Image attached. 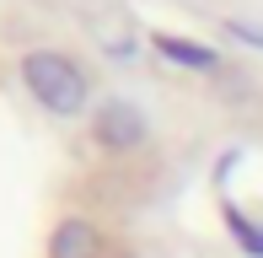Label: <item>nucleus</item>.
I'll use <instances>...</instances> for the list:
<instances>
[{"instance_id":"5","label":"nucleus","mask_w":263,"mask_h":258,"mask_svg":"<svg viewBox=\"0 0 263 258\" xmlns=\"http://www.w3.org/2000/svg\"><path fill=\"white\" fill-rule=\"evenodd\" d=\"M226 220H231V231H236V242H242V248L253 253V258H263V231H258V226H247L242 215H226Z\"/></svg>"},{"instance_id":"3","label":"nucleus","mask_w":263,"mask_h":258,"mask_svg":"<svg viewBox=\"0 0 263 258\" xmlns=\"http://www.w3.org/2000/svg\"><path fill=\"white\" fill-rule=\"evenodd\" d=\"M49 258H97V231H91V220L65 215V220H59V231H54Z\"/></svg>"},{"instance_id":"1","label":"nucleus","mask_w":263,"mask_h":258,"mask_svg":"<svg viewBox=\"0 0 263 258\" xmlns=\"http://www.w3.org/2000/svg\"><path fill=\"white\" fill-rule=\"evenodd\" d=\"M22 81H27L32 102L49 108V113H59V119L81 113V108H86V91H91L86 86V70L70 60V54H54V49L27 54V60H22Z\"/></svg>"},{"instance_id":"4","label":"nucleus","mask_w":263,"mask_h":258,"mask_svg":"<svg viewBox=\"0 0 263 258\" xmlns=\"http://www.w3.org/2000/svg\"><path fill=\"white\" fill-rule=\"evenodd\" d=\"M156 54L161 60H172V65H188V70H215V49H204V43H194V38H172V32H156Z\"/></svg>"},{"instance_id":"2","label":"nucleus","mask_w":263,"mask_h":258,"mask_svg":"<svg viewBox=\"0 0 263 258\" xmlns=\"http://www.w3.org/2000/svg\"><path fill=\"white\" fill-rule=\"evenodd\" d=\"M145 119H140V108H129V102H107V108L97 113V140L102 145H113V151H135V145H145Z\"/></svg>"}]
</instances>
